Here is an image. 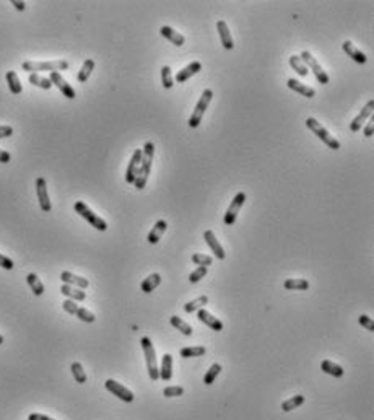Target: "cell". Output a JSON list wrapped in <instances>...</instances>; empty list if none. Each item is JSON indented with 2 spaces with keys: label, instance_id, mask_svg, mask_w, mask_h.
<instances>
[{
  "label": "cell",
  "instance_id": "7",
  "mask_svg": "<svg viewBox=\"0 0 374 420\" xmlns=\"http://www.w3.org/2000/svg\"><path fill=\"white\" fill-rule=\"evenodd\" d=\"M62 308H63V311L68 313V315H75L80 321H83V323H94V320H96V316L93 315L92 311H88L87 308L78 306L77 303L72 301V300L63 301Z\"/></svg>",
  "mask_w": 374,
  "mask_h": 420
},
{
  "label": "cell",
  "instance_id": "42",
  "mask_svg": "<svg viewBox=\"0 0 374 420\" xmlns=\"http://www.w3.org/2000/svg\"><path fill=\"white\" fill-rule=\"evenodd\" d=\"M148 174H150V173L145 171L143 168L138 169V173H137V176H135V181H133V186H135L138 191L145 188V184H147V181H148Z\"/></svg>",
  "mask_w": 374,
  "mask_h": 420
},
{
  "label": "cell",
  "instance_id": "49",
  "mask_svg": "<svg viewBox=\"0 0 374 420\" xmlns=\"http://www.w3.org/2000/svg\"><path fill=\"white\" fill-rule=\"evenodd\" d=\"M10 160H12V155L5 150H0V163H8Z\"/></svg>",
  "mask_w": 374,
  "mask_h": 420
},
{
  "label": "cell",
  "instance_id": "38",
  "mask_svg": "<svg viewBox=\"0 0 374 420\" xmlns=\"http://www.w3.org/2000/svg\"><path fill=\"white\" fill-rule=\"evenodd\" d=\"M70 370H72V375H73L75 381L80 383V385L87 383V373H85L82 363H78V361H73L72 366H70Z\"/></svg>",
  "mask_w": 374,
  "mask_h": 420
},
{
  "label": "cell",
  "instance_id": "37",
  "mask_svg": "<svg viewBox=\"0 0 374 420\" xmlns=\"http://www.w3.org/2000/svg\"><path fill=\"white\" fill-rule=\"evenodd\" d=\"M304 401H306V399H304V396H301V394L293 396L288 401H285L281 404V411L283 412H290V411H293V409H298L299 406H303Z\"/></svg>",
  "mask_w": 374,
  "mask_h": 420
},
{
  "label": "cell",
  "instance_id": "26",
  "mask_svg": "<svg viewBox=\"0 0 374 420\" xmlns=\"http://www.w3.org/2000/svg\"><path fill=\"white\" fill-rule=\"evenodd\" d=\"M320 370H322L324 373L334 376V378H342V376L345 375V370L342 368L340 365H337L330 360H324L322 363H320Z\"/></svg>",
  "mask_w": 374,
  "mask_h": 420
},
{
  "label": "cell",
  "instance_id": "28",
  "mask_svg": "<svg viewBox=\"0 0 374 420\" xmlns=\"http://www.w3.org/2000/svg\"><path fill=\"white\" fill-rule=\"evenodd\" d=\"M5 78H7L8 88H10V92H12L13 95H20L21 92H23V87H21V83H20V78H18V75H17V72L8 70V72H7V75H5Z\"/></svg>",
  "mask_w": 374,
  "mask_h": 420
},
{
  "label": "cell",
  "instance_id": "52",
  "mask_svg": "<svg viewBox=\"0 0 374 420\" xmlns=\"http://www.w3.org/2000/svg\"><path fill=\"white\" fill-rule=\"evenodd\" d=\"M2 344H3V336L0 334V345H2Z\"/></svg>",
  "mask_w": 374,
  "mask_h": 420
},
{
  "label": "cell",
  "instance_id": "14",
  "mask_svg": "<svg viewBox=\"0 0 374 420\" xmlns=\"http://www.w3.org/2000/svg\"><path fill=\"white\" fill-rule=\"evenodd\" d=\"M197 318L205 324V326H208L210 329H213V331L220 332L223 331V323L218 320V318H215L212 315V313H208L205 308H200L199 311H197Z\"/></svg>",
  "mask_w": 374,
  "mask_h": 420
},
{
  "label": "cell",
  "instance_id": "27",
  "mask_svg": "<svg viewBox=\"0 0 374 420\" xmlns=\"http://www.w3.org/2000/svg\"><path fill=\"white\" fill-rule=\"evenodd\" d=\"M159 284H161V275L158 272H155L152 275H148V277L142 282V291L143 293H152Z\"/></svg>",
  "mask_w": 374,
  "mask_h": 420
},
{
  "label": "cell",
  "instance_id": "13",
  "mask_svg": "<svg viewBox=\"0 0 374 420\" xmlns=\"http://www.w3.org/2000/svg\"><path fill=\"white\" fill-rule=\"evenodd\" d=\"M373 109H374V101L371 99V101H368V104L365 106V108L361 109V113L356 116V118L351 121V124H350V129H351V132H358L361 129V126L365 124V121L366 119H370L371 118V114H373Z\"/></svg>",
  "mask_w": 374,
  "mask_h": 420
},
{
  "label": "cell",
  "instance_id": "43",
  "mask_svg": "<svg viewBox=\"0 0 374 420\" xmlns=\"http://www.w3.org/2000/svg\"><path fill=\"white\" fill-rule=\"evenodd\" d=\"M207 275V267H204V265H199L194 272H190L189 275V282L190 284H197V282H200L202 279H204Z\"/></svg>",
  "mask_w": 374,
  "mask_h": 420
},
{
  "label": "cell",
  "instance_id": "39",
  "mask_svg": "<svg viewBox=\"0 0 374 420\" xmlns=\"http://www.w3.org/2000/svg\"><path fill=\"white\" fill-rule=\"evenodd\" d=\"M220 371H221V365H218V363H213L212 366H210V370L207 371V375L204 376V383L207 386H210L213 381L217 380V376L220 375Z\"/></svg>",
  "mask_w": 374,
  "mask_h": 420
},
{
  "label": "cell",
  "instance_id": "4",
  "mask_svg": "<svg viewBox=\"0 0 374 420\" xmlns=\"http://www.w3.org/2000/svg\"><path fill=\"white\" fill-rule=\"evenodd\" d=\"M73 209H75V212H77L80 217H82V219H85V220L90 223V225L94 226L96 230H99V231H106V230H108V223H106L103 219H101V217L96 215L94 212L90 210L88 205L85 204V202H82V200L75 202Z\"/></svg>",
  "mask_w": 374,
  "mask_h": 420
},
{
  "label": "cell",
  "instance_id": "22",
  "mask_svg": "<svg viewBox=\"0 0 374 420\" xmlns=\"http://www.w3.org/2000/svg\"><path fill=\"white\" fill-rule=\"evenodd\" d=\"M159 34L163 36V38H166L168 41H171L173 42L174 46H183L184 42H186V38L181 33H178V31L176 30H173L171 28V26H161V28H159Z\"/></svg>",
  "mask_w": 374,
  "mask_h": 420
},
{
  "label": "cell",
  "instance_id": "21",
  "mask_svg": "<svg viewBox=\"0 0 374 420\" xmlns=\"http://www.w3.org/2000/svg\"><path fill=\"white\" fill-rule=\"evenodd\" d=\"M153 155H155V145L153 142H147L142 148V162H140V168H143L145 171L150 173L152 169V163H153Z\"/></svg>",
  "mask_w": 374,
  "mask_h": 420
},
{
  "label": "cell",
  "instance_id": "33",
  "mask_svg": "<svg viewBox=\"0 0 374 420\" xmlns=\"http://www.w3.org/2000/svg\"><path fill=\"white\" fill-rule=\"evenodd\" d=\"M207 349L204 347V345H195V347H184L181 349V357L184 358H194V357H202V355H205Z\"/></svg>",
  "mask_w": 374,
  "mask_h": 420
},
{
  "label": "cell",
  "instance_id": "35",
  "mask_svg": "<svg viewBox=\"0 0 374 420\" xmlns=\"http://www.w3.org/2000/svg\"><path fill=\"white\" fill-rule=\"evenodd\" d=\"M208 303V296L207 295H202V296H199V298H195V300H192V301H189V303H186L184 305V311L186 313H194V311H199L200 308H204L205 305Z\"/></svg>",
  "mask_w": 374,
  "mask_h": 420
},
{
  "label": "cell",
  "instance_id": "23",
  "mask_svg": "<svg viewBox=\"0 0 374 420\" xmlns=\"http://www.w3.org/2000/svg\"><path fill=\"white\" fill-rule=\"evenodd\" d=\"M166 228H168L166 220H158L156 223H155V226L152 228V231L148 233L147 241L150 244H156L159 240H161V236H163V233L166 231Z\"/></svg>",
  "mask_w": 374,
  "mask_h": 420
},
{
  "label": "cell",
  "instance_id": "15",
  "mask_svg": "<svg viewBox=\"0 0 374 420\" xmlns=\"http://www.w3.org/2000/svg\"><path fill=\"white\" fill-rule=\"evenodd\" d=\"M61 280L63 282L65 285H70L75 287V289H80V290H85L87 287L90 285V282L85 279V277H80V275H75L68 270H63L61 274Z\"/></svg>",
  "mask_w": 374,
  "mask_h": 420
},
{
  "label": "cell",
  "instance_id": "40",
  "mask_svg": "<svg viewBox=\"0 0 374 420\" xmlns=\"http://www.w3.org/2000/svg\"><path fill=\"white\" fill-rule=\"evenodd\" d=\"M161 82H163V87L166 88V90L173 88L174 77H173V73H171V68H169L168 65H163V67H161Z\"/></svg>",
  "mask_w": 374,
  "mask_h": 420
},
{
  "label": "cell",
  "instance_id": "8",
  "mask_svg": "<svg viewBox=\"0 0 374 420\" xmlns=\"http://www.w3.org/2000/svg\"><path fill=\"white\" fill-rule=\"evenodd\" d=\"M244 202H246V194L244 193H238L236 195H234V199L231 200V204H229V207H228L226 214H224V219H223L224 225L231 226L233 223L236 222V217L239 214V210H241V207H243Z\"/></svg>",
  "mask_w": 374,
  "mask_h": 420
},
{
  "label": "cell",
  "instance_id": "18",
  "mask_svg": "<svg viewBox=\"0 0 374 420\" xmlns=\"http://www.w3.org/2000/svg\"><path fill=\"white\" fill-rule=\"evenodd\" d=\"M202 70V64L199 62V61H195V62H190L189 65H186L183 70H179L178 72V75L174 77V80L178 82V83H184L186 80H189V78L192 77V75H195V73H199Z\"/></svg>",
  "mask_w": 374,
  "mask_h": 420
},
{
  "label": "cell",
  "instance_id": "5",
  "mask_svg": "<svg viewBox=\"0 0 374 420\" xmlns=\"http://www.w3.org/2000/svg\"><path fill=\"white\" fill-rule=\"evenodd\" d=\"M212 98H213V92H212V90H205V92L202 93L199 103L195 104L194 113H192L190 119H189V127H190V129H195V127L200 126L202 118H204V114H205V111H207V108H208V104H210Z\"/></svg>",
  "mask_w": 374,
  "mask_h": 420
},
{
  "label": "cell",
  "instance_id": "34",
  "mask_svg": "<svg viewBox=\"0 0 374 420\" xmlns=\"http://www.w3.org/2000/svg\"><path fill=\"white\" fill-rule=\"evenodd\" d=\"M288 62H290V65L295 68V72L298 73L299 77H308L309 68L304 65V62L301 61V57H299V56H291Z\"/></svg>",
  "mask_w": 374,
  "mask_h": 420
},
{
  "label": "cell",
  "instance_id": "25",
  "mask_svg": "<svg viewBox=\"0 0 374 420\" xmlns=\"http://www.w3.org/2000/svg\"><path fill=\"white\" fill-rule=\"evenodd\" d=\"M61 293L63 296H67V300H72V301H83L85 298H87V293H85L83 290L75 289V287L65 285V284L61 287Z\"/></svg>",
  "mask_w": 374,
  "mask_h": 420
},
{
  "label": "cell",
  "instance_id": "3",
  "mask_svg": "<svg viewBox=\"0 0 374 420\" xmlns=\"http://www.w3.org/2000/svg\"><path fill=\"white\" fill-rule=\"evenodd\" d=\"M306 127L312 132L314 135L317 137V139L322 140L329 148H332V150H339V148H340V142L337 140L334 135H330V132L325 129V127L320 124L317 119L308 118V119H306Z\"/></svg>",
  "mask_w": 374,
  "mask_h": 420
},
{
  "label": "cell",
  "instance_id": "19",
  "mask_svg": "<svg viewBox=\"0 0 374 420\" xmlns=\"http://www.w3.org/2000/svg\"><path fill=\"white\" fill-rule=\"evenodd\" d=\"M286 85H288V88H290V90H293V92H296L299 95H303V97H306V98H314V97H316V90L311 88V87H308V85L301 83L299 80H296V78H290Z\"/></svg>",
  "mask_w": 374,
  "mask_h": 420
},
{
  "label": "cell",
  "instance_id": "47",
  "mask_svg": "<svg viewBox=\"0 0 374 420\" xmlns=\"http://www.w3.org/2000/svg\"><path fill=\"white\" fill-rule=\"evenodd\" d=\"M13 135V127L12 126H0V139L3 137H10Z\"/></svg>",
  "mask_w": 374,
  "mask_h": 420
},
{
  "label": "cell",
  "instance_id": "46",
  "mask_svg": "<svg viewBox=\"0 0 374 420\" xmlns=\"http://www.w3.org/2000/svg\"><path fill=\"white\" fill-rule=\"evenodd\" d=\"M0 267L5 269V270H12L15 267V264H13V260L10 258L3 256V254H0Z\"/></svg>",
  "mask_w": 374,
  "mask_h": 420
},
{
  "label": "cell",
  "instance_id": "36",
  "mask_svg": "<svg viewBox=\"0 0 374 420\" xmlns=\"http://www.w3.org/2000/svg\"><path fill=\"white\" fill-rule=\"evenodd\" d=\"M28 80H30V83H31V85H34V87H37V88H42V90H49V88H52V83H51L49 78L41 77L39 73H30Z\"/></svg>",
  "mask_w": 374,
  "mask_h": 420
},
{
  "label": "cell",
  "instance_id": "45",
  "mask_svg": "<svg viewBox=\"0 0 374 420\" xmlns=\"http://www.w3.org/2000/svg\"><path fill=\"white\" fill-rule=\"evenodd\" d=\"M358 323L361 324L363 327L366 329V331H374V323H373V320L370 316H366V315H361L360 318H358Z\"/></svg>",
  "mask_w": 374,
  "mask_h": 420
},
{
  "label": "cell",
  "instance_id": "2",
  "mask_svg": "<svg viewBox=\"0 0 374 420\" xmlns=\"http://www.w3.org/2000/svg\"><path fill=\"white\" fill-rule=\"evenodd\" d=\"M140 345H142L143 355H145V360H147L148 376L152 378V381L159 380V366H158L156 352H155V347H153L152 340H150L148 337H142L140 339Z\"/></svg>",
  "mask_w": 374,
  "mask_h": 420
},
{
  "label": "cell",
  "instance_id": "11",
  "mask_svg": "<svg viewBox=\"0 0 374 420\" xmlns=\"http://www.w3.org/2000/svg\"><path fill=\"white\" fill-rule=\"evenodd\" d=\"M49 80H51V83H52V85H56V87H57L59 90H61V93H62L65 98L73 99L75 97H77V93H75V90H73V88L70 87V85H68V83L65 82V78H63L59 72H52L51 75H49Z\"/></svg>",
  "mask_w": 374,
  "mask_h": 420
},
{
  "label": "cell",
  "instance_id": "41",
  "mask_svg": "<svg viewBox=\"0 0 374 420\" xmlns=\"http://www.w3.org/2000/svg\"><path fill=\"white\" fill-rule=\"evenodd\" d=\"M192 262L197 264V265L208 267V265H212L213 258L208 256V254H204V253H195V254H192Z\"/></svg>",
  "mask_w": 374,
  "mask_h": 420
},
{
  "label": "cell",
  "instance_id": "16",
  "mask_svg": "<svg viewBox=\"0 0 374 420\" xmlns=\"http://www.w3.org/2000/svg\"><path fill=\"white\" fill-rule=\"evenodd\" d=\"M204 240H205V243L208 244V246H210V249L213 251V254H215V256H217V259L223 260L224 258H226V254H224L223 246L220 244V241L217 240L215 233H213L212 230H207V231L204 233Z\"/></svg>",
  "mask_w": 374,
  "mask_h": 420
},
{
  "label": "cell",
  "instance_id": "51",
  "mask_svg": "<svg viewBox=\"0 0 374 420\" xmlns=\"http://www.w3.org/2000/svg\"><path fill=\"white\" fill-rule=\"evenodd\" d=\"M12 5L17 10H20V12H23V10L26 8V5H25V2H18V0H12Z\"/></svg>",
  "mask_w": 374,
  "mask_h": 420
},
{
  "label": "cell",
  "instance_id": "31",
  "mask_svg": "<svg viewBox=\"0 0 374 420\" xmlns=\"http://www.w3.org/2000/svg\"><path fill=\"white\" fill-rule=\"evenodd\" d=\"M26 282H28L30 289L33 290V293L36 296H41L42 293H44V285H42V282L39 280V277H37L36 274H28Z\"/></svg>",
  "mask_w": 374,
  "mask_h": 420
},
{
  "label": "cell",
  "instance_id": "29",
  "mask_svg": "<svg viewBox=\"0 0 374 420\" xmlns=\"http://www.w3.org/2000/svg\"><path fill=\"white\" fill-rule=\"evenodd\" d=\"M169 323H171V326L176 327L181 334H184V336H192V332H194L190 327V324H187L184 320H181L179 316H171Z\"/></svg>",
  "mask_w": 374,
  "mask_h": 420
},
{
  "label": "cell",
  "instance_id": "17",
  "mask_svg": "<svg viewBox=\"0 0 374 420\" xmlns=\"http://www.w3.org/2000/svg\"><path fill=\"white\" fill-rule=\"evenodd\" d=\"M217 30H218V34H220V39H221V44L226 51H231L234 47V42L231 38V31H229V26L226 25V21L220 20L217 23Z\"/></svg>",
  "mask_w": 374,
  "mask_h": 420
},
{
  "label": "cell",
  "instance_id": "20",
  "mask_svg": "<svg viewBox=\"0 0 374 420\" xmlns=\"http://www.w3.org/2000/svg\"><path fill=\"white\" fill-rule=\"evenodd\" d=\"M342 49H343V51L346 52V56L351 57V59H353L355 62H358V64H366L368 57L363 54V52L358 49V47H356L351 41H345L343 44H342Z\"/></svg>",
  "mask_w": 374,
  "mask_h": 420
},
{
  "label": "cell",
  "instance_id": "12",
  "mask_svg": "<svg viewBox=\"0 0 374 420\" xmlns=\"http://www.w3.org/2000/svg\"><path fill=\"white\" fill-rule=\"evenodd\" d=\"M140 162H142V150L137 148V150L133 152V155L129 162V166H127V171H125V181L129 184H133V181H135L138 169H140Z\"/></svg>",
  "mask_w": 374,
  "mask_h": 420
},
{
  "label": "cell",
  "instance_id": "24",
  "mask_svg": "<svg viewBox=\"0 0 374 420\" xmlns=\"http://www.w3.org/2000/svg\"><path fill=\"white\" fill-rule=\"evenodd\" d=\"M159 378L164 381H169L173 378V355L164 354L161 360V366H159Z\"/></svg>",
  "mask_w": 374,
  "mask_h": 420
},
{
  "label": "cell",
  "instance_id": "48",
  "mask_svg": "<svg viewBox=\"0 0 374 420\" xmlns=\"http://www.w3.org/2000/svg\"><path fill=\"white\" fill-rule=\"evenodd\" d=\"M373 132H374V119H370L365 127V137H373Z\"/></svg>",
  "mask_w": 374,
  "mask_h": 420
},
{
  "label": "cell",
  "instance_id": "50",
  "mask_svg": "<svg viewBox=\"0 0 374 420\" xmlns=\"http://www.w3.org/2000/svg\"><path fill=\"white\" fill-rule=\"evenodd\" d=\"M28 420H54V419H51L47 416H42V414H30Z\"/></svg>",
  "mask_w": 374,
  "mask_h": 420
},
{
  "label": "cell",
  "instance_id": "10",
  "mask_svg": "<svg viewBox=\"0 0 374 420\" xmlns=\"http://www.w3.org/2000/svg\"><path fill=\"white\" fill-rule=\"evenodd\" d=\"M36 194H37V200H39V207L42 212H51L52 204L49 199V194H47V184L44 178H37L36 179Z\"/></svg>",
  "mask_w": 374,
  "mask_h": 420
},
{
  "label": "cell",
  "instance_id": "1",
  "mask_svg": "<svg viewBox=\"0 0 374 420\" xmlns=\"http://www.w3.org/2000/svg\"><path fill=\"white\" fill-rule=\"evenodd\" d=\"M21 68L30 73H39V72H59V70H67L68 62L63 59L59 61H47V62H34V61H26L23 62Z\"/></svg>",
  "mask_w": 374,
  "mask_h": 420
},
{
  "label": "cell",
  "instance_id": "6",
  "mask_svg": "<svg viewBox=\"0 0 374 420\" xmlns=\"http://www.w3.org/2000/svg\"><path fill=\"white\" fill-rule=\"evenodd\" d=\"M301 61L304 62V65H306L309 70H311L314 75H316V78H317V82L320 83V85H327L329 82H330V77L327 75V73H325V70L322 67H320V64L316 61V57H314L311 52H308V51H303L301 52Z\"/></svg>",
  "mask_w": 374,
  "mask_h": 420
},
{
  "label": "cell",
  "instance_id": "9",
  "mask_svg": "<svg viewBox=\"0 0 374 420\" xmlns=\"http://www.w3.org/2000/svg\"><path fill=\"white\" fill-rule=\"evenodd\" d=\"M104 386H106V389H108L109 392H112V396L119 397V399L124 401V402H132L133 397H135L130 389H127L124 385L117 383L116 380H108L104 383Z\"/></svg>",
  "mask_w": 374,
  "mask_h": 420
},
{
  "label": "cell",
  "instance_id": "30",
  "mask_svg": "<svg viewBox=\"0 0 374 420\" xmlns=\"http://www.w3.org/2000/svg\"><path fill=\"white\" fill-rule=\"evenodd\" d=\"M94 70V61L93 59H87L83 62V65H82V68H80V72H78V75H77V78H78V82L80 83H85L90 78V75H92V72Z\"/></svg>",
  "mask_w": 374,
  "mask_h": 420
},
{
  "label": "cell",
  "instance_id": "44",
  "mask_svg": "<svg viewBox=\"0 0 374 420\" xmlns=\"http://www.w3.org/2000/svg\"><path fill=\"white\" fill-rule=\"evenodd\" d=\"M184 394V388L183 386H168L163 389V396L164 397H176V396H183Z\"/></svg>",
  "mask_w": 374,
  "mask_h": 420
},
{
  "label": "cell",
  "instance_id": "32",
  "mask_svg": "<svg viewBox=\"0 0 374 420\" xmlns=\"http://www.w3.org/2000/svg\"><path fill=\"white\" fill-rule=\"evenodd\" d=\"M286 290H308L309 289V282L304 279H286L285 284H283Z\"/></svg>",
  "mask_w": 374,
  "mask_h": 420
}]
</instances>
